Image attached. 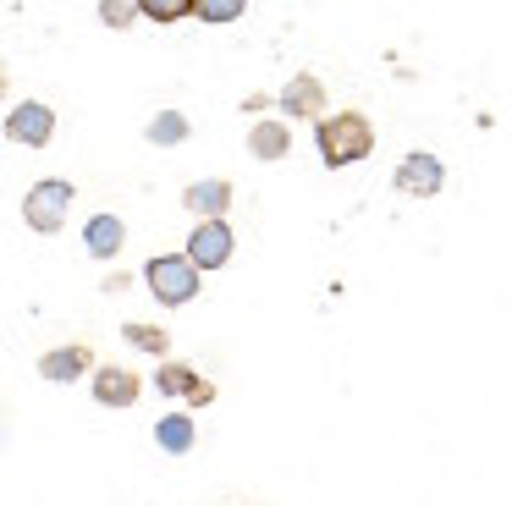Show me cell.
Segmentation results:
<instances>
[{"mask_svg":"<svg viewBox=\"0 0 512 506\" xmlns=\"http://www.w3.org/2000/svg\"><path fill=\"white\" fill-rule=\"evenodd\" d=\"M314 149H320V160L331 165V171H347V165L369 160V149H375V127H369V116H358V110H325L320 121H314Z\"/></svg>","mask_w":512,"mask_h":506,"instance_id":"1","label":"cell"},{"mask_svg":"<svg viewBox=\"0 0 512 506\" xmlns=\"http://www.w3.org/2000/svg\"><path fill=\"white\" fill-rule=\"evenodd\" d=\"M144 286H149V297H155V303L182 308V303H193V297H199V270H193L182 253H155V259L144 264Z\"/></svg>","mask_w":512,"mask_h":506,"instance_id":"2","label":"cell"},{"mask_svg":"<svg viewBox=\"0 0 512 506\" xmlns=\"http://www.w3.org/2000/svg\"><path fill=\"white\" fill-rule=\"evenodd\" d=\"M72 182L67 176H45V182H34L28 187V198H23V220L39 231V237H56L61 226H67V215H72Z\"/></svg>","mask_w":512,"mask_h":506,"instance_id":"3","label":"cell"},{"mask_svg":"<svg viewBox=\"0 0 512 506\" xmlns=\"http://www.w3.org/2000/svg\"><path fill=\"white\" fill-rule=\"evenodd\" d=\"M232 248H237V237H232V226H226V220H199L182 259H188L193 270L204 275V270H221V264H232Z\"/></svg>","mask_w":512,"mask_h":506,"instance_id":"4","label":"cell"},{"mask_svg":"<svg viewBox=\"0 0 512 506\" xmlns=\"http://www.w3.org/2000/svg\"><path fill=\"white\" fill-rule=\"evenodd\" d=\"M6 138L23 143V149H45V143L56 138V110L39 105V99L12 105V116H6Z\"/></svg>","mask_w":512,"mask_h":506,"instance_id":"5","label":"cell"},{"mask_svg":"<svg viewBox=\"0 0 512 506\" xmlns=\"http://www.w3.org/2000/svg\"><path fill=\"white\" fill-rule=\"evenodd\" d=\"M441 187H446V165L435 160V154H424V149L402 154V165H397V193H408V198H435Z\"/></svg>","mask_w":512,"mask_h":506,"instance_id":"6","label":"cell"},{"mask_svg":"<svg viewBox=\"0 0 512 506\" xmlns=\"http://www.w3.org/2000/svg\"><path fill=\"white\" fill-rule=\"evenodd\" d=\"M89 385H94V402L100 407H133L144 396V380L133 369H122V363H100Z\"/></svg>","mask_w":512,"mask_h":506,"instance_id":"7","label":"cell"},{"mask_svg":"<svg viewBox=\"0 0 512 506\" xmlns=\"http://www.w3.org/2000/svg\"><path fill=\"white\" fill-rule=\"evenodd\" d=\"M276 105L287 110L292 121H298V116L320 121V116H325V83H320V77H314V72H298V77H292L287 88H281V99H276Z\"/></svg>","mask_w":512,"mask_h":506,"instance_id":"8","label":"cell"},{"mask_svg":"<svg viewBox=\"0 0 512 506\" xmlns=\"http://www.w3.org/2000/svg\"><path fill=\"white\" fill-rule=\"evenodd\" d=\"M39 374H45L50 385H72L83 380V374H94V352L83 347V341H72V347H56L39 358Z\"/></svg>","mask_w":512,"mask_h":506,"instance_id":"9","label":"cell"},{"mask_svg":"<svg viewBox=\"0 0 512 506\" xmlns=\"http://www.w3.org/2000/svg\"><path fill=\"white\" fill-rule=\"evenodd\" d=\"M182 204H188L199 220H221L226 209H232V182H226V176H210V182H188V187H182Z\"/></svg>","mask_w":512,"mask_h":506,"instance_id":"10","label":"cell"},{"mask_svg":"<svg viewBox=\"0 0 512 506\" xmlns=\"http://www.w3.org/2000/svg\"><path fill=\"white\" fill-rule=\"evenodd\" d=\"M248 154H254V160H287L292 154V127L281 116H265V121H254V127H248Z\"/></svg>","mask_w":512,"mask_h":506,"instance_id":"11","label":"cell"},{"mask_svg":"<svg viewBox=\"0 0 512 506\" xmlns=\"http://www.w3.org/2000/svg\"><path fill=\"white\" fill-rule=\"evenodd\" d=\"M83 248H89L94 259H116V253L127 248V226H122V215H94L89 226H83Z\"/></svg>","mask_w":512,"mask_h":506,"instance_id":"12","label":"cell"},{"mask_svg":"<svg viewBox=\"0 0 512 506\" xmlns=\"http://www.w3.org/2000/svg\"><path fill=\"white\" fill-rule=\"evenodd\" d=\"M193 440H199V429H193V418H188V413H166V418L155 424V446H160V451H171V457H188Z\"/></svg>","mask_w":512,"mask_h":506,"instance_id":"13","label":"cell"},{"mask_svg":"<svg viewBox=\"0 0 512 506\" xmlns=\"http://www.w3.org/2000/svg\"><path fill=\"white\" fill-rule=\"evenodd\" d=\"M122 336H127V347H138V352H149V358H160V363H166L171 336H166L160 325H144V319H127V325H122Z\"/></svg>","mask_w":512,"mask_h":506,"instance_id":"14","label":"cell"},{"mask_svg":"<svg viewBox=\"0 0 512 506\" xmlns=\"http://www.w3.org/2000/svg\"><path fill=\"white\" fill-rule=\"evenodd\" d=\"M188 132L193 127H188V116H182V110H160V116L144 127V138L160 143V149H171V143H188Z\"/></svg>","mask_w":512,"mask_h":506,"instance_id":"15","label":"cell"},{"mask_svg":"<svg viewBox=\"0 0 512 506\" xmlns=\"http://www.w3.org/2000/svg\"><path fill=\"white\" fill-rule=\"evenodd\" d=\"M155 385H160V391H166V396H188L193 385H199V369H188V363L166 358V363H160V369H155Z\"/></svg>","mask_w":512,"mask_h":506,"instance_id":"16","label":"cell"},{"mask_svg":"<svg viewBox=\"0 0 512 506\" xmlns=\"http://www.w3.org/2000/svg\"><path fill=\"white\" fill-rule=\"evenodd\" d=\"M138 17H149V22H182V17H193V0H138Z\"/></svg>","mask_w":512,"mask_h":506,"instance_id":"17","label":"cell"},{"mask_svg":"<svg viewBox=\"0 0 512 506\" xmlns=\"http://www.w3.org/2000/svg\"><path fill=\"white\" fill-rule=\"evenodd\" d=\"M193 17L199 22H237L243 17V0H193Z\"/></svg>","mask_w":512,"mask_h":506,"instance_id":"18","label":"cell"},{"mask_svg":"<svg viewBox=\"0 0 512 506\" xmlns=\"http://www.w3.org/2000/svg\"><path fill=\"white\" fill-rule=\"evenodd\" d=\"M100 22H105V28H133L138 6H133V0H100Z\"/></svg>","mask_w":512,"mask_h":506,"instance_id":"19","label":"cell"},{"mask_svg":"<svg viewBox=\"0 0 512 506\" xmlns=\"http://www.w3.org/2000/svg\"><path fill=\"white\" fill-rule=\"evenodd\" d=\"M210 402H215V385H210V380H199V385L188 391V407H210Z\"/></svg>","mask_w":512,"mask_h":506,"instance_id":"20","label":"cell"},{"mask_svg":"<svg viewBox=\"0 0 512 506\" xmlns=\"http://www.w3.org/2000/svg\"><path fill=\"white\" fill-rule=\"evenodd\" d=\"M0 99H6V66H0Z\"/></svg>","mask_w":512,"mask_h":506,"instance_id":"21","label":"cell"}]
</instances>
